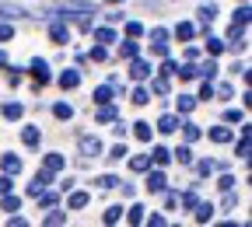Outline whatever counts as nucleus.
I'll return each mask as SVG.
<instances>
[{"instance_id":"obj_1","label":"nucleus","mask_w":252,"mask_h":227,"mask_svg":"<svg viewBox=\"0 0 252 227\" xmlns=\"http://www.w3.org/2000/svg\"><path fill=\"white\" fill-rule=\"evenodd\" d=\"M77 150H81V157H98V154H105L102 140H98V137H91V133L77 140Z\"/></svg>"},{"instance_id":"obj_2","label":"nucleus","mask_w":252,"mask_h":227,"mask_svg":"<svg viewBox=\"0 0 252 227\" xmlns=\"http://www.w3.org/2000/svg\"><path fill=\"white\" fill-rule=\"evenodd\" d=\"M151 49L154 56H168V28H151Z\"/></svg>"},{"instance_id":"obj_3","label":"nucleus","mask_w":252,"mask_h":227,"mask_svg":"<svg viewBox=\"0 0 252 227\" xmlns=\"http://www.w3.org/2000/svg\"><path fill=\"white\" fill-rule=\"evenodd\" d=\"M49 182H53V171H46V168H39V171H35V178H32V185H28L25 192H28V196H32V199H35V196H39V192H42V189H49Z\"/></svg>"},{"instance_id":"obj_4","label":"nucleus","mask_w":252,"mask_h":227,"mask_svg":"<svg viewBox=\"0 0 252 227\" xmlns=\"http://www.w3.org/2000/svg\"><path fill=\"white\" fill-rule=\"evenodd\" d=\"M28 74L35 77V84H39V87H42V84H49V77H53V74H49V63H46V59H39V56L32 59V67H28Z\"/></svg>"},{"instance_id":"obj_5","label":"nucleus","mask_w":252,"mask_h":227,"mask_svg":"<svg viewBox=\"0 0 252 227\" xmlns=\"http://www.w3.org/2000/svg\"><path fill=\"white\" fill-rule=\"evenodd\" d=\"M49 39H53L56 46H67V42H70V25H67V21H53V25H49Z\"/></svg>"},{"instance_id":"obj_6","label":"nucleus","mask_w":252,"mask_h":227,"mask_svg":"<svg viewBox=\"0 0 252 227\" xmlns=\"http://www.w3.org/2000/svg\"><path fill=\"white\" fill-rule=\"evenodd\" d=\"M151 74H154V70H151V63H147V59H140V56L130 59V77H133V81H147Z\"/></svg>"},{"instance_id":"obj_7","label":"nucleus","mask_w":252,"mask_h":227,"mask_svg":"<svg viewBox=\"0 0 252 227\" xmlns=\"http://www.w3.org/2000/svg\"><path fill=\"white\" fill-rule=\"evenodd\" d=\"M144 175H147V182H144V185H147V192H165V185H168V178H165V171H158V168L151 171V168H147Z\"/></svg>"},{"instance_id":"obj_8","label":"nucleus","mask_w":252,"mask_h":227,"mask_svg":"<svg viewBox=\"0 0 252 227\" xmlns=\"http://www.w3.org/2000/svg\"><path fill=\"white\" fill-rule=\"evenodd\" d=\"M21 143L32 147V150H39V143H42V129H39V126H25V129H21Z\"/></svg>"},{"instance_id":"obj_9","label":"nucleus","mask_w":252,"mask_h":227,"mask_svg":"<svg viewBox=\"0 0 252 227\" xmlns=\"http://www.w3.org/2000/svg\"><path fill=\"white\" fill-rule=\"evenodd\" d=\"M207 137H210L214 143H231V140H235V129H228V122H224V126H214V129H207Z\"/></svg>"},{"instance_id":"obj_10","label":"nucleus","mask_w":252,"mask_h":227,"mask_svg":"<svg viewBox=\"0 0 252 227\" xmlns=\"http://www.w3.org/2000/svg\"><path fill=\"white\" fill-rule=\"evenodd\" d=\"M56 84H60L63 91H77V87H81V74H77V70H63V74L56 77Z\"/></svg>"},{"instance_id":"obj_11","label":"nucleus","mask_w":252,"mask_h":227,"mask_svg":"<svg viewBox=\"0 0 252 227\" xmlns=\"http://www.w3.org/2000/svg\"><path fill=\"white\" fill-rule=\"evenodd\" d=\"M42 168L53 171V175H60L63 168H67V157H63V154H46V157H42Z\"/></svg>"},{"instance_id":"obj_12","label":"nucleus","mask_w":252,"mask_h":227,"mask_svg":"<svg viewBox=\"0 0 252 227\" xmlns=\"http://www.w3.org/2000/svg\"><path fill=\"white\" fill-rule=\"evenodd\" d=\"M0 168H4V175L14 178V175L21 171V157H18V154H4V157H0Z\"/></svg>"},{"instance_id":"obj_13","label":"nucleus","mask_w":252,"mask_h":227,"mask_svg":"<svg viewBox=\"0 0 252 227\" xmlns=\"http://www.w3.org/2000/svg\"><path fill=\"white\" fill-rule=\"evenodd\" d=\"M179 129H182V137H186V143H196V140L203 137V129H200L196 122H179Z\"/></svg>"},{"instance_id":"obj_14","label":"nucleus","mask_w":252,"mask_h":227,"mask_svg":"<svg viewBox=\"0 0 252 227\" xmlns=\"http://www.w3.org/2000/svg\"><path fill=\"white\" fill-rule=\"evenodd\" d=\"M94 31V42H98V46H112L116 42V31L109 28V25H102V28H91Z\"/></svg>"},{"instance_id":"obj_15","label":"nucleus","mask_w":252,"mask_h":227,"mask_svg":"<svg viewBox=\"0 0 252 227\" xmlns=\"http://www.w3.org/2000/svg\"><path fill=\"white\" fill-rule=\"evenodd\" d=\"M112 94H116V87H112V84H102V87H94V94H91V102H98V105H105V102H112Z\"/></svg>"},{"instance_id":"obj_16","label":"nucleus","mask_w":252,"mask_h":227,"mask_svg":"<svg viewBox=\"0 0 252 227\" xmlns=\"http://www.w3.org/2000/svg\"><path fill=\"white\" fill-rule=\"evenodd\" d=\"M158 133H179V115H161L158 119Z\"/></svg>"},{"instance_id":"obj_17","label":"nucleus","mask_w":252,"mask_h":227,"mask_svg":"<svg viewBox=\"0 0 252 227\" xmlns=\"http://www.w3.org/2000/svg\"><path fill=\"white\" fill-rule=\"evenodd\" d=\"M119 56H123V59H133V56H140V46H137V39H130V35H126V42L119 46Z\"/></svg>"},{"instance_id":"obj_18","label":"nucleus","mask_w":252,"mask_h":227,"mask_svg":"<svg viewBox=\"0 0 252 227\" xmlns=\"http://www.w3.org/2000/svg\"><path fill=\"white\" fill-rule=\"evenodd\" d=\"M126 157H130V154H126ZM130 168H133L137 175H144V171L151 168V157H147V154H133V157H130Z\"/></svg>"},{"instance_id":"obj_19","label":"nucleus","mask_w":252,"mask_h":227,"mask_svg":"<svg viewBox=\"0 0 252 227\" xmlns=\"http://www.w3.org/2000/svg\"><path fill=\"white\" fill-rule=\"evenodd\" d=\"M193 217H196V224H207V220H214V206L210 203H196L193 206Z\"/></svg>"},{"instance_id":"obj_20","label":"nucleus","mask_w":252,"mask_h":227,"mask_svg":"<svg viewBox=\"0 0 252 227\" xmlns=\"http://www.w3.org/2000/svg\"><path fill=\"white\" fill-rule=\"evenodd\" d=\"M53 115L63 119V122H70V119H74V105H70V102H56V105H53Z\"/></svg>"},{"instance_id":"obj_21","label":"nucleus","mask_w":252,"mask_h":227,"mask_svg":"<svg viewBox=\"0 0 252 227\" xmlns=\"http://www.w3.org/2000/svg\"><path fill=\"white\" fill-rule=\"evenodd\" d=\"M88 199H91V196H88V192H81V189H74V192H70V199H67V206H70V210H84V206H88Z\"/></svg>"},{"instance_id":"obj_22","label":"nucleus","mask_w":252,"mask_h":227,"mask_svg":"<svg viewBox=\"0 0 252 227\" xmlns=\"http://www.w3.org/2000/svg\"><path fill=\"white\" fill-rule=\"evenodd\" d=\"M151 161H154L158 168H165L168 161H172V150H168V147H154V150H151Z\"/></svg>"},{"instance_id":"obj_23","label":"nucleus","mask_w":252,"mask_h":227,"mask_svg":"<svg viewBox=\"0 0 252 227\" xmlns=\"http://www.w3.org/2000/svg\"><path fill=\"white\" fill-rule=\"evenodd\" d=\"M119 112H116V105L112 102H105V105H98V112H94V119H98V122H112Z\"/></svg>"},{"instance_id":"obj_24","label":"nucleus","mask_w":252,"mask_h":227,"mask_svg":"<svg viewBox=\"0 0 252 227\" xmlns=\"http://www.w3.org/2000/svg\"><path fill=\"white\" fill-rule=\"evenodd\" d=\"M0 18H28V11L18 4H0Z\"/></svg>"},{"instance_id":"obj_25","label":"nucleus","mask_w":252,"mask_h":227,"mask_svg":"<svg viewBox=\"0 0 252 227\" xmlns=\"http://www.w3.org/2000/svg\"><path fill=\"white\" fill-rule=\"evenodd\" d=\"M196 35V28L193 25H189V21H179L175 25V39H182V42H189V39H193Z\"/></svg>"},{"instance_id":"obj_26","label":"nucleus","mask_w":252,"mask_h":227,"mask_svg":"<svg viewBox=\"0 0 252 227\" xmlns=\"http://www.w3.org/2000/svg\"><path fill=\"white\" fill-rule=\"evenodd\" d=\"M175 74H179L182 81H196V77H200V70L193 67V59H189V63H182V67H175Z\"/></svg>"},{"instance_id":"obj_27","label":"nucleus","mask_w":252,"mask_h":227,"mask_svg":"<svg viewBox=\"0 0 252 227\" xmlns=\"http://www.w3.org/2000/svg\"><path fill=\"white\" fill-rule=\"evenodd\" d=\"M196 102L200 98H193V94H179V115H189V112L196 109Z\"/></svg>"},{"instance_id":"obj_28","label":"nucleus","mask_w":252,"mask_h":227,"mask_svg":"<svg viewBox=\"0 0 252 227\" xmlns=\"http://www.w3.org/2000/svg\"><path fill=\"white\" fill-rule=\"evenodd\" d=\"M0 206H4V213H18V210H21V199H18V196H11V192H4Z\"/></svg>"},{"instance_id":"obj_29","label":"nucleus","mask_w":252,"mask_h":227,"mask_svg":"<svg viewBox=\"0 0 252 227\" xmlns=\"http://www.w3.org/2000/svg\"><path fill=\"white\" fill-rule=\"evenodd\" d=\"M144 217H147V210L140 203H133L130 210H126V220H130V224H144Z\"/></svg>"},{"instance_id":"obj_30","label":"nucleus","mask_w":252,"mask_h":227,"mask_svg":"<svg viewBox=\"0 0 252 227\" xmlns=\"http://www.w3.org/2000/svg\"><path fill=\"white\" fill-rule=\"evenodd\" d=\"M46 224H49V227H60V224H67V213H63V210H56V206H49V213H46Z\"/></svg>"},{"instance_id":"obj_31","label":"nucleus","mask_w":252,"mask_h":227,"mask_svg":"<svg viewBox=\"0 0 252 227\" xmlns=\"http://www.w3.org/2000/svg\"><path fill=\"white\" fill-rule=\"evenodd\" d=\"M196 18H200V25H210V21L217 18V7H214V4H207V0H203V7H200V14H196Z\"/></svg>"},{"instance_id":"obj_32","label":"nucleus","mask_w":252,"mask_h":227,"mask_svg":"<svg viewBox=\"0 0 252 227\" xmlns=\"http://www.w3.org/2000/svg\"><path fill=\"white\" fill-rule=\"evenodd\" d=\"M21 115H25V109H21L18 102H7V105H4V119H11V122H18Z\"/></svg>"},{"instance_id":"obj_33","label":"nucleus","mask_w":252,"mask_h":227,"mask_svg":"<svg viewBox=\"0 0 252 227\" xmlns=\"http://www.w3.org/2000/svg\"><path fill=\"white\" fill-rule=\"evenodd\" d=\"M172 161H179V165H189V161H193V150H189V143H182V147L172 154Z\"/></svg>"},{"instance_id":"obj_34","label":"nucleus","mask_w":252,"mask_h":227,"mask_svg":"<svg viewBox=\"0 0 252 227\" xmlns=\"http://www.w3.org/2000/svg\"><path fill=\"white\" fill-rule=\"evenodd\" d=\"M151 94H168V77H165V74L151 81Z\"/></svg>"},{"instance_id":"obj_35","label":"nucleus","mask_w":252,"mask_h":227,"mask_svg":"<svg viewBox=\"0 0 252 227\" xmlns=\"http://www.w3.org/2000/svg\"><path fill=\"white\" fill-rule=\"evenodd\" d=\"M35 199H39V206H42V210H49V206H56V192H49V189H42V192H39V196H35Z\"/></svg>"},{"instance_id":"obj_36","label":"nucleus","mask_w":252,"mask_h":227,"mask_svg":"<svg viewBox=\"0 0 252 227\" xmlns=\"http://www.w3.org/2000/svg\"><path fill=\"white\" fill-rule=\"evenodd\" d=\"M224 46H228L224 39H210V35H207V53H210V56H220V53H224Z\"/></svg>"},{"instance_id":"obj_37","label":"nucleus","mask_w":252,"mask_h":227,"mask_svg":"<svg viewBox=\"0 0 252 227\" xmlns=\"http://www.w3.org/2000/svg\"><path fill=\"white\" fill-rule=\"evenodd\" d=\"M235 206H238V192L228 189V192H224V199H220V210H235Z\"/></svg>"},{"instance_id":"obj_38","label":"nucleus","mask_w":252,"mask_h":227,"mask_svg":"<svg viewBox=\"0 0 252 227\" xmlns=\"http://www.w3.org/2000/svg\"><path fill=\"white\" fill-rule=\"evenodd\" d=\"M245 28H249V25H235V21H231V28H228V42H238V39H245Z\"/></svg>"},{"instance_id":"obj_39","label":"nucleus","mask_w":252,"mask_h":227,"mask_svg":"<svg viewBox=\"0 0 252 227\" xmlns=\"http://www.w3.org/2000/svg\"><path fill=\"white\" fill-rule=\"evenodd\" d=\"M133 133H137V140L151 143V122H137V126H133Z\"/></svg>"},{"instance_id":"obj_40","label":"nucleus","mask_w":252,"mask_h":227,"mask_svg":"<svg viewBox=\"0 0 252 227\" xmlns=\"http://www.w3.org/2000/svg\"><path fill=\"white\" fill-rule=\"evenodd\" d=\"M102 220H105V224H119V220H123V206H109Z\"/></svg>"},{"instance_id":"obj_41","label":"nucleus","mask_w":252,"mask_h":227,"mask_svg":"<svg viewBox=\"0 0 252 227\" xmlns=\"http://www.w3.org/2000/svg\"><path fill=\"white\" fill-rule=\"evenodd\" d=\"M217 189H220V192H228V189H235V175H228V171H220V178H217Z\"/></svg>"},{"instance_id":"obj_42","label":"nucleus","mask_w":252,"mask_h":227,"mask_svg":"<svg viewBox=\"0 0 252 227\" xmlns=\"http://www.w3.org/2000/svg\"><path fill=\"white\" fill-rule=\"evenodd\" d=\"M196 70H200V77H203V81H210V77L217 74V63H214V59H207L203 67H196Z\"/></svg>"},{"instance_id":"obj_43","label":"nucleus","mask_w":252,"mask_h":227,"mask_svg":"<svg viewBox=\"0 0 252 227\" xmlns=\"http://www.w3.org/2000/svg\"><path fill=\"white\" fill-rule=\"evenodd\" d=\"M126 35H130V39H140V35H144V25H140V21H126Z\"/></svg>"},{"instance_id":"obj_44","label":"nucleus","mask_w":252,"mask_h":227,"mask_svg":"<svg viewBox=\"0 0 252 227\" xmlns=\"http://www.w3.org/2000/svg\"><path fill=\"white\" fill-rule=\"evenodd\" d=\"M196 203H200V196H196V192H186V196L179 199V206H182V210H193Z\"/></svg>"},{"instance_id":"obj_45","label":"nucleus","mask_w":252,"mask_h":227,"mask_svg":"<svg viewBox=\"0 0 252 227\" xmlns=\"http://www.w3.org/2000/svg\"><path fill=\"white\" fill-rule=\"evenodd\" d=\"M94 185H98V189H119V178H116V175H102Z\"/></svg>"},{"instance_id":"obj_46","label":"nucleus","mask_w":252,"mask_h":227,"mask_svg":"<svg viewBox=\"0 0 252 227\" xmlns=\"http://www.w3.org/2000/svg\"><path fill=\"white\" fill-rule=\"evenodd\" d=\"M147 102H151V91L147 87H137L133 91V105H147Z\"/></svg>"},{"instance_id":"obj_47","label":"nucleus","mask_w":252,"mask_h":227,"mask_svg":"<svg viewBox=\"0 0 252 227\" xmlns=\"http://www.w3.org/2000/svg\"><path fill=\"white\" fill-rule=\"evenodd\" d=\"M196 175H200V178H210V175H214V161H200V165H196Z\"/></svg>"},{"instance_id":"obj_48","label":"nucleus","mask_w":252,"mask_h":227,"mask_svg":"<svg viewBox=\"0 0 252 227\" xmlns=\"http://www.w3.org/2000/svg\"><path fill=\"white\" fill-rule=\"evenodd\" d=\"M11 39H14V25L0 21V42H11Z\"/></svg>"},{"instance_id":"obj_49","label":"nucleus","mask_w":252,"mask_h":227,"mask_svg":"<svg viewBox=\"0 0 252 227\" xmlns=\"http://www.w3.org/2000/svg\"><path fill=\"white\" fill-rule=\"evenodd\" d=\"M249 18H252V11H249V7L242 4V7L235 11V25H249Z\"/></svg>"},{"instance_id":"obj_50","label":"nucleus","mask_w":252,"mask_h":227,"mask_svg":"<svg viewBox=\"0 0 252 227\" xmlns=\"http://www.w3.org/2000/svg\"><path fill=\"white\" fill-rule=\"evenodd\" d=\"M245 115H242V109H224V122L231 126V122H242Z\"/></svg>"},{"instance_id":"obj_51","label":"nucleus","mask_w":252,"mask_h":227,"mask_svg":"<svg viewBox=\"0 0 252 227\" xmlns=\"http://www.w3.org/2000/svg\"><path fill=\"white\" fill-rule=\"evenodd\" d=\"M214 94H220V98H231V94H235V84H220V87H214Z\"/></svg>"},{"instance_id":"obj_52","label":"nucleus","mask_w":252,"mask_h":227,"mask_svg":"<svg viewBox=\"0 0 252 227\" xmlns=\"http://www.w3.org/2000/svg\"><path fill=\"white\" fill-rule=\"evenodd\" d=\"M200 98H203V102H210V98H214V84H210V81H203V84H200Z\"/></svg>"},{"instance_id":"obj_53","label":"nucleus","mask_w":252,"mask_h":227,"mask_svg":"<svg viewBox=\"0 0 252 227\" xmlns=\"http://www.w3.org/2000/svg\"><path fill=\"white\" fill-rule=\"evenodd\" d=\"M144 224H151V227H165L168 220H165L161 213H151V217H144Z\"/></svg>"},{"instance_id":"obj_54","label":"nucleus","mask_w":252,"mask_h":227,"mask_svg":"<svg viewBox=\"0 0 252 227\" xmlns=\"http://www.w3.org/2000/svg\"><path fill=\"white\" fill-rule=\"evenodd\" d=\"M123 157H126V147H123V143H116V147L109 150V161H123Z\"/></svg>"},{"instance_id":"obj_55","label":"nucleus","mask_w":252,"mask_h":227,"mask_svg":"<svg viewBox=\"0 0 252 227\" xmlns=\"http://www.w3.org/2000/svg\"><path fill=\"white\" fill-rule=\"evenodd\" d=\"M91 59H94V63H105V59H109V53H105L102 46H94V49H91Z\"/></svg>"},{"instance_id":"obj_56","label":"nucleus","mask_w":252,"mask_h":227,"mask_svg":"<svg viewBox=\"0 0 252 227\" xmlns=\"http://www.w3.org/2000/svg\"><path fill=\"white\" fill-rule=\"evenodd\" d=\"M7 81H11V87H18V84H21V70L11 67V70H7Z\"/></svg>"},{"instance_id":"obj_57","label":"nucleus","mask_w":252,"mask_h":227,"mask_svg":"<svg viewBox=\"0 0 252 227\" xmlns=\"http://www.w3.org/2000/svg\"><path fill=\"white\" fill-rule=\"evenodd\" d=\"M175 67H179L175 59H165V63H161V74H165V77H172V74H175Z\"/></svg>"},{"instance_id":"obj_58","label":"nucleus","mask_w":252,"mask_h":227,"mask_svg":"<svg viewBox=\"0 0 252 227\" xmlns=\"http://www.w3.org/2000/svg\"><path fill=\"white\" fill-rule=\"evenodd\" d=\"M11 185H14L11 175H0V196H4V192H11Z\"/></svg>"},{"instance_id":"obj_59","label":"nucleus","mask_w":252,"mask_h":227,"mask_svg":"<svg viewBox=\"0 0 252 227\" xmlns=\"http://www.w3.org/2000/svg\"><path fill=\"white\" fill-rule=\"evenodd\" d=\"M165 206H168V210H175V206H179V196H175V192H168V196H165Z\"/></svg>"},{"instance_id":"obj_60","label":"nucleus","mask_w":252,"mask_h":227,"mask_svg":"<svg viewBox=\"0 0 252 227\" xmlns=\"http://www.w3.org/2000/svg\"><path fill=\"white\" fill-rule=\"evenodd\" d=\"M4 63H7V53H4V49H0V67H4Z\"/></svg>"},{"instance_id":"obj_61","label":"nucleus","mask_w":252,"mask_h":227,"mask_svg":"<svg viewBox=\"0 0 252 227\" xmlns=\"http://www.w3.org/2000/svg\"><path fill=\"white\" fill-rule=\"evenodd\" d=\"M109 4H123V0H109Z\"/></svg>"}]
</instances>
